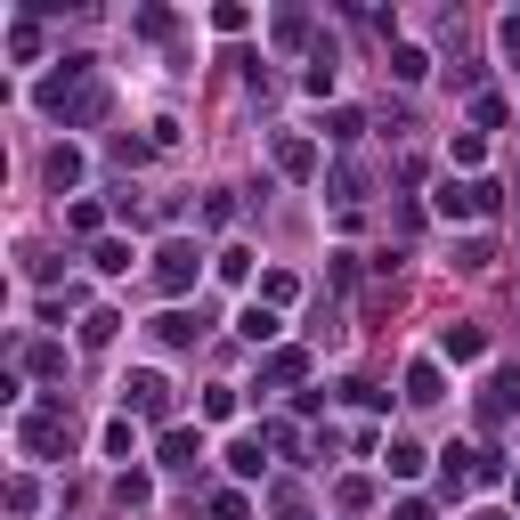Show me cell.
I'll return each instance as SVG.
<instances>
[{"mask_svg":"<svg viewBox=\"0 0 520 520\" xmlns=\"http://www.w3.org/2000/svg\"><path fill=\"white\" fill-rule=\"evenodd\" d=\"M212 520H252V504H244V488H220V496H212Z\"/></svg>","mask_w":520,"mask_h":520,"instance_id":"obj_30","label":"cell"},{"mask_svg":"<svg viewBox=\"0 0 520 520\" xmlns=\"http://www.w3.org/2000/svg\"><path fill=\"white\" fill-rule=\"evenodd\" d=\"M25 366H33V374H65V350H57V342H33Z\"/></svg>","mask_w":520,"mask_h":520,"instance_id":"obj_29","label":"cell"},{"mask_svg":"<svg viewBox=\"0 0 520 520\" xmlns=\"http://www.w3.org/2000/svg\"><path fill=\"white\" fill-rule=\"evenodd\" d=\"M390 74H399V82H423V74H431V49L399 41V49H390Z\"/></svg>","mask_w":520,"mask_h":520,"instance_id":"obj_15","label":"cell"},{"mask_svg":"<svg viewBox=\"0 0 520 520\" xmlns=\"http://www.w3.org/2000/svg\"><path fill=\"white\" fill-rule=\"evenodd\" d=\"M488 350V334H480V325H447V334H439V358H455V366H472Z\"/></svg>","mask_w":520,"mask_h":520,"instance_id":"obj_11","label":"cell"},{"mask_svg":"<svg viewBox=\"0 0 520 520\" xmlns=\"http://www.w3.org/2000/svg\"><path fill=\"white\" fill-rule=\"evenodd\" d=\"M106 455H114V464H130V455H139V431H130V415L106 423Z\"/></svg>","mask_w":520,"mask_h":520,"instance_id":"obj_21","label":"cell"},{"mask_svg":"<svg viewBox=\"0 0 520 520\" xmlns=\"http://www.w3.org/2000/svg\"><path fill=\"white\" fill-rule=\"evenodd\" d=\"M277 41H285V49H301V41H309V17H301V9H285V17H277Z\"/></svg>","mask_w":520,"mask_h":520,"instance_id":"obj_33","label":"cell"},{"mask_svg":"<svg viewBox=\"0 0 520 520\" xmlns=\"http://www.w3.org/2000/svg\"><path fill=\"white\" fill-rule=\"evenodd\" d=\"M252 25V9H236V0H220V9H212V33H244Z\"/></svg>","mask_w":520,"mask_h":520,"instance_id":"obj_32","label":"cell"},{"mask_svg":"<svg viewBox=\"0 0 520 520\" xmlns=\"http://www.w3.org/2000/svg\"><path fill=\"white\" fill-rule=\"evenodd\" d=\"M512 504H520V472H512Z\"/></svg>","mask_w":520,"mask_h":520,"instance_id":"obj_40","label":"cell"},{"mask_svg":"<svg viewBox=\"0 0 520 520\" xmlns=\"http://www.w3.org/2000/svg\"><path fill=\"white\" fill-rule=\"evenodd\" d=\"M195 277H204V252H195L187 236H171V244L155 252V285H163V293L179 301V293H195Z\"/></svg>","mask_w":520,"mask_h":520,"instance_id":"obj_4","label":"cell"},{"mask_svg":"<svg viewBox=\"0 0 520 520\" xmlns=\"http://www.w3.org/2000/svg\"><path fill=\"white\" fill-rule=\"evenodd\" d=\"M9 49H17L25 65H33V57H41V25H17V33H9Z\"/></svg>","mask_w":520,"mask_h":520,"instance_id":"obj_36","label":"cell"},{"mask_svg":"<svg viewBox=\"0 0 520 520\" xmlns=\"http://www.w3.org/2000/svg\"><path fill=\"white\" fill-rule=\"evenodd\" d=\"M455 269H464V277L496 269V244H488V236H464V244H455Z\"/></svg>","mask_w":520,"mask_h":520,"instance_id":"obj_16","label":"cell"},{"mask_svg":"<svg viewBox=\"0 0 520 520\" xmlns=\"http://www.w3.org/2000/svg\"><path fill=\"white\" fill-rule=\"evenodd\" d=\"M195 334H204V317H187V309H163V317H155V342H163V350H187Z\"/></svg>","mask_w":520,"mask_h":520,"instance_id":"obj_12","label":"cell"},{"mask_svg":"<svg viewBox=\"0 0 520 520\" xmlns=\"http://www.w3.org/2000/svg\"><path fill=\"white\" fill-rule=\"evenodd\" d=\"M114 325H122L114 309H90V317H82V342H90V350H106V342H114Z\"/></svg>","mask_w":520,"mask_h":520,"instance_id":"obj_23","label":"cell"},{"mask_svg":"<svg viewBox=\"0 0 520 520\" xmlns=\"http://www.w3.org/2000/svg\"><path fill=\"white\" fill-rule=\"evenodd\" d=\"M423 464H431V447H423V439H390V455H382V472H390V480H423Z\"/></svg>","mask_w":520,"mask_h":520,"instance_id":"obj_10","label":"cell"},{"mask_svg":"<svg viewBox=\"0 0 520 520\" xmlns=\"http://www.w3.org/2000/svg\"><path fill=\"white\" fill-rule=\"evenodd\" d=\"M90 163H82V147H49V187H74Z\"/></svg>","mask_w":520,"mask_h":520,"instance_id":"obj_17","label":"cell"},{"mask_svg":"<svg viewBox=\"0 0 520 520\" xmlns=\"http://www.w3.org/2000/svg\"><path fill=\"white\" fill-rule=\"evenodd\" d=\"M130 269V244L122 236H98V277H122Z\"/></svg>","mask_w":520,"mask_h":520,"instance_id":"obj_22","label":"cell"},{"mask_svg":"<svg viewBox=\"0 0 520 520\" xmlns=\"http://www.w3.org/2000/svg\"><path fill=\"white\" fill-rule=\"evenodd\" d=\"M480 155H488V139H480V130H455V139H447V163H455V171H472Z\"/></svg>","mask_w":520,"mask_h":520,"instance_id":"obj_18","label":"cell"},{"mask_svg":"<svg viewBox=\"0 0 520 520\" xmlns=\"http://www.w3.org/2000/svg\"><path fill=\"white\" fill-rule=\"evenodd\" d=\"M472 122H480V139H488V130L504 122V98H472Z\"/></svg>","mask_w":520,"mask_h":520,"instance_id":"obj_34","label":"cell"},{"mask_svg":"<svg viewBox=\"0 0 520 520\" xmlns=\"http://www.w3.org/2000/svg\"><path fill=\"white\" fill-rule=\"evenodd\" d=\"M139 33L147 41H171V9H139Z\"/></svg>","mask_w":520,"mask_h":520,"instance_id":"obj_35","label":"cell"},{"mask_svg":"<svg viewBox=\"0 0 520 520\" xmlns=\"http://www.w3.org/2000/svg\"><path fill=\"white\" fill-rule=\"evenodd\" d=\"M220 277H228V285H244V277H252V252H244V244H228V252H220Z\"/></svg>","mask_w":520,"mask_h":520,"instance_id":"obj_31","label":"cell"},{"mask_svg":"<svg viewBox=\"0 0 520 520\" xmlns=\"http://www.w3.org/2000/svg\"><path fill=\"white\" fill-rule=\"evenodd\" d=\"M293 293H301V285H293V277H285V269H269V277H260V301H269V309H285V301H293Z\"/></svg>","mask_w":520,"mask_h":520,"instance_id":"obj_28","label":"cell"},{"mask_svg":"<svg viewBox=\"0 0 520 520\" xmlns=\"http://www.w3.org/2000/svg\"><path fill=\"white\" fill-rule=\"evenodd\" d=\"M33 106H41L49 122H65V130H82V122H98V114H106V82H98V65H90V57H65L57 74H41Z\"/></svg>","mask_w":520,"mask_h":520,"instance_id":"obj_1","label":"cell"},{"mask_svg":"<svg viewBox=\"0 0 520 520\" xmlns=\"http://www.w3.org/2000/svg\"><path fill=\"white\" fill-rule=\"evenodd\" d=\"M309 374V350H269V358H260V390H293Z\"/></svg>","mask_w":520,"mask_h":520,"instance_id":"obj_8","label":"cell"},{"mask_svg":"<svg viewBox=\"0 0 520 520\" xmlns=\"http://www.w3.org/2000/svg\"><path fill=\"white\" fill-rule=\"evenodd\" d=\"M407 399H415V407L439 399V358H415V366H407Z\"/></svg>","mask_w":520,"mask_h":520,"instance_id":"obj_14","label":"cell"},{"mask_svg":"<svg viewBox=\"0 0 520 520\" xmlns=\"http://www.w3.org/2000/svg\"><path fill=\"white\" fill-rule=\"evenodd\" d=\"M472 480H480V488H496V480H512V472H504V455H496V447H472Z\"/></svg>","mask_w":520,"mask_h":520,"instance_id":"obj_24","label":"cell"},{"mask_svg":"<svg viewBox=\"0 0 520 520\" xmlns=\"http://www.w3.org/2000/svg\"><path fill=\"white\" fill-rule=\"evenodd\" d=\"M431 212H439V220H480V212H496V179H455V171H447V179L431 187Z\"/></svg>","mask_w":520,"mask_h":520,"instance_id":"obj_3","label":"cell"},{"mask_svg":"<svg viewBox=\"0 0 520 520\" xmlns=\"http://www.w3.org/2000/svg\"><path fill=\"white\" fill-rule=\"evenodd\" d=\"M122 407H139L147 423H163V415H171V382H163V366H139V374H122Z\"/></svg>","mask_w":520,"mask_h":520,"instance_id":"obj_5","label":"cell"},{"mask_svg":"<svg viewBox=\"0 0 520 520\" xmlns=\"http://www.w3.org/2000/svg\"><path fill=\"white\" fill-rule=\"evenodd\" d=\"M147 496H155L147 472H122V480H114V504H122V512H130V504H147Z\"/></svg>","mask_w":520,"mask_h":520,"instance_id":"obj_25","label":"cell"},{"mask_svg":"<svg viewBox=\"0 0 520 520\" xmlns=\"http://www.w3.org/2000/svg\"><path fill=\"white\" fill-rule=\"evenodd\" d=\"M195 455H204V431L171 423V431H163V472H195Z\"/></svg>","mask_w":520,"mask_h":520,"instance_id":"obj_9","label":"cell"},{"mask_svg":"<svg viewBox=\"0 0 520 520\" xmlns=\"http://www.w3.org/2000/svg\"><path fill=\"white\" fill-rule=\"evenodd\" d=\"M260 464H269L260 439H236V447H228V472H236V480H260Z\"/></svg>","mask_w":520,"mask_h":520,"instance_id":"obj_20","label":"cell"},{"mask_svg":"<svg viewBox=\"0 0 520 520\" xmlns=\"http://www.w3.org/2000/svg\"><path fill=\"white\" fill-rule=\"evenodd\" d=\"M65 431H74V415H65V399H41V407H25V415H17V447L33 455V464H49V455L65 447Z\"/></svg>","mask_w":520,"mask_h":520,"instance_id":"obj_2","label":"cell"},{"mask_svg":"<svg viewBox=\"0 0 520 520\" xmlns=\"http://www.w3.org/2000/svg\"><path fill=\"white\" fill-rule=\"evenodd\" d=\"M472 520H504V512H472Z\"/></svg>","mask_w":520,"mask_h":520,"instance_id":"obj_39","label":"cell"},{"mask_svg":"<svg viewBox=\"0 0 520 520\" xmlns=\"http://www.w3.org/2000/svg\"><path fill=\"white\" fill-rule=\"evenodd\" d=\"M236 334H244V342H277L285 325H277V309H269V301H252V309L236 317Z\"/></svg>","mask_w":520,"mask_h":520,"instance_id":"obj_13","label":"cell"},{"mask_svg":"<svg viewBox=\"0 0 520 520\" xmlns=\"http://www.w3.org/2000/svg\"><path fill=\"white\" fill-rule=\"evenodd\" d=\"M496 41H504V49L520 57V17H504V25H496Z\"/></svg>","mask_w":520,"mask_h":520,"instance_id":"obj_38","label":"cell"},{"mask_svg":"<svg viewBox=\"0 0 520 520\" xmlns=\"http://www.w3.org/2000/svg\"><path fill=\"white\" fill-rule=\"evenodd\" d=\"M204 415H212V423L236 415V382H212V390H204Z\"/></svg>","mask_w":520,"mask_h":520,"instance_id":"obj_26","label":"cell"},{"mask_svg":"<svg viewBox=\"0 0 520 520\" xmlns=\"http://www.w3.org/2000/svg\"><path fill=\"white\" fill-rule=\"evenodd\" d=\"M358 130H366V114H358V106H334V114H325V139H334V147H350Z\"/></svg>","mask_w":520,"mask_h":520,"instance_id":"obj_19","label":"cell"},{"mask_svg":"<svg viewBox=\"0 0 520 520\" xmlns=\"http://www.w3.org/2000/svg\"><path fill=\"white\" fill-rule=\"evenodd\" d=\"M269 155H277L285 179H317V139H301V130H277V147H269Z\"/></svg>","mask_w":520,"mask_h":520,"instance_id":"obj_7","label":"cell"},{"mask_svg":"<svg viewBox=\"0 0 520 520\" xmlns=\"http://www.w3.org/2000/svg\"><path fill=\"white\" fill-rule=\"evenodd\" d=\"M65 228H74V236H98L106 212H98V204H65Z\"/></svg>","mask_w":520,"mask_h":520,"instance_id":"obj_27","label":"cell"},{"mask_svg":"<svg viewBox=\"0 0 520 520\" xmlns=\"http://www.w3.org/2000/svg\"><path fill=\"white\" fill-rule=\"evenodd\" d=\"M512 407H520V374H512V366H496V374L480 382V423H504Z\"/></svg>","mask_w":520,"mask_h":520,"instance_id":"obj_6","label":"cell"},{"mask_svg":"<svg viewBox=\"0 0 520 520\" xmlns=\"http://www.w3.org/2000/svg\"><path fill=\"white\" fill-rule=\"evenodd\" d=\"M390 520H431V504H423V496H407V504L390 512Z\"/></svg>","mask_w":520,"mask_h":520,"instance_id":"obj_37","label":"cell"}]
</instances>
